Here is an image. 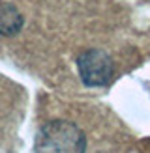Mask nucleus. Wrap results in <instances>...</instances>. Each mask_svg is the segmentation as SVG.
Wrapping results in <instances>:
<instances>
[{"instance_id": "obj_1", "label": "nucleus", "mask_w": 150, "mask_h": 153, "mask_svg": "<svg viewBox=\"0 0 150 153\" xmlns=\"http://www.w3.org/2000/svg\"><path fill=\"white\" fill-rule=\"evenodd\" d=\"M36 153H85L86 136L77 123L68 120L47 121L36 134Z\"/></svg>"}, {"instance_id": "obj_3", "label": "nucleus", "mask_w": 150, "mask_h": 153, "mask_svg": "<svg viewBox=\"0 0 150 153\" xmlns=\"http://www.w3.org/2000/svg\"><path fill=\"white\" fill-rule=\"evenodd\" d=\"M22 26V17L11 2H0V36H13Z\"/></svg>"}, {"instance_id": "obj_2", "label": "nucleus", "mask_w": 150, "mask_h": 153, "mask_svg": "<svg viewBox=\"0 0 150 153\" xmlns=\"http://www.w3.org/2000/svg\"><path fill=\"white\" fill-rule=\"evenodd\" d=\"M77 73L85 86L100 88L109 84L112 73H115V65H112V60L105 51L88 49L81 52L77 58Z\"/></svg>"}]
</instances>
